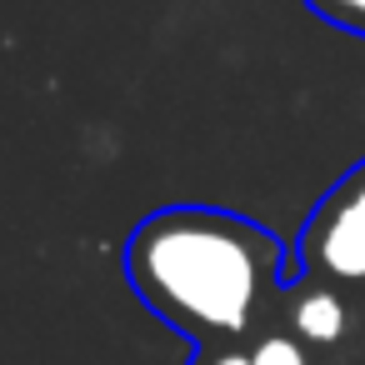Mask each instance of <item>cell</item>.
I'll return each instance as SVG.
<instances>
[{
  "mask_svg": "<svg viewBox=\"0 0 365 365\" xmlns=\"http://www.w3.org/2000/svg\"><path fill=\"white\" fill-rule=\"evenodd\" d=\"M280 240L220 205H160L125 240V280L145 310L195 345H245L280 300Z\"/></svg>",
  "mask_w": 365,
  "mask_h": 365,
  "instance_id": "cell-1",
  "label": "cell"
},
{
  "mask_svg": "<svg viewBox=\"0 0 365 365\" xmlns=\"http://www.w3.org/2000/svg\"><path fill=\"white\" fill-rule=\"evenodd\" d=\"M295 275L320 280L365 310V160H355L305 215L295 235Z\"/></svg>",
  "mask_w": 365,
  "mask_h": 365,
  "instance_id": "cell-2",
  "label": "cell"
},
{
  "mask_svg": "<svg viewBox=\"0 0 365 365\" xmlns=\"http://www.w3.org/2000/svg\"><path fill=\"white\" fill-rule=\"evenodd\" d=\"M280 325L305 350H335L355 335V325H365V310H355L340 290L300 275L295 285L280 290Z\"/></svg>",
  "mask_w": 365,
  "mask_h": 365,
  "instance_id": "cell-3",
  "label": "cell"
},
{
  "mask_svg": "<svg viewBox=\"0 0 365 365\" xmlns=\"http://www.w3.org/2000/svg\"><path fill=\"white\" fill-rule=\"evenodd\" d=\"M245 355H250V365H310V350H305L285 325L255 330L250 345H245Z\"/></svg>",
  "mask_w": 365,
  "mask_h": 365,
  "instance_id": "cell-4",
  "label": "cell"
},
{
  "mask_svg": "<svg viewBox=\"0 0 365 365\" xmlns=\"http://www.w3.org/2000/svg\"><path fill=\"white\" fill-rule=\"evenodd\" d=\"M305 11L325 26H340L350 36H365V0H305Z\"/></svg>",
  "mask_w": 365,
  "mask_h": 365,
  "instance_id": "cell-5",
  "label": "cell"
},
{
  "mask_svg": "<svg viewBox=\"0 0 365 365\" xmlns=\"http://www.w3.org/2000/svg\"><path fill=\"white\" fill-rule=\"evenodd\" d=\"M190 365H250L245 345H195Z\"/></svg>",
  "mask_w": 365,
  "mask_h": 365,
  "instance_id": "cell-6",
  "label": "cell"
}]
</instances>
